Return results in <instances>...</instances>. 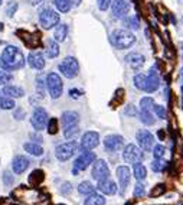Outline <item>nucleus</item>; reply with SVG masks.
<instances>
[{"instance_id": "obj_47", "label": "nucleus", "mask_w": 183, "mask_h": 205, "mask_svg": "<svg viewBox=\"0 0 183 205\" xmlns=\"http://www.w3.org/2000/svg\"><path fill=\"white\" fill-rule=\"evenodd\" d=\"M111 2H112V0H97V3H98V7H100V10H107V9L110 7Z\"/></svg>"}, {"instance_id": "obj_32", "label": "nucleus", "mask_w": 183, "mask_h": 205, "mask_svg": "<svg viewBox=\"0 0 183 205\" xmlns=\"http://www.w3.org/2000/svg\"><path fill=\"white\" fill-rule=\"evenodd\" d=\"M15 101H13V98H10V97H0V108L2 110H12V108H15Z\"/></svg>"}, {"instance_id": "obj_21", "label": "nucleus", "mask_w": 183, "mask_h": 205, "mask_svg": "<svg viewBox=\"0 0 183 205\" xmlns=\"http://www.w3.org/2000/svg\"><path fill=\"white\" fill-rule=\"evenodd\" d=\"M61 122H62L64 129L71 127V126H77L78 122H79V116H78V113H75V111H65L61 117Z\"/></svg>"}, {"instance_id": "obj_46", "label": "nucleus", "mask_w": 183, "mask_h": 205, "mask_svg": "<svg viewBox=\"0 0 183 205\" xmlns=\"http://www.w3.org/2000/svg\"><path fill=\"white\" fill-rule=\"evenodd\" d=\"M3 182H5L6 186H9V185H12V183L15 182V179H13V175H12L10 172L6 171L5 173H3Z\"/></svg>"}, {"instance_id": "obj_4", "label": "nucleus", "mask_w": 183, "mask_h": 205, "mask_svg": "<svg viewBox=\"0 0 183 205\" xmlns=\"http://www.w3.org/2000/svg\"><path fill=\"white\" fill-rule=\"evenodd\" d=\"M78 150H79V144L72 140V142H68V143L59 144L55 149V156L58 161L65 162V161H68V159H71Z\"/></svg>"}, {"instance_id": "obj_20", "label": "nucleus", "mask_w": 183, "mask_h": 205, "mask_svg": "<svg viewBox=\"0 0 183 205\" xmlns=\"http://www.w3.org/2000/svg\"><path fill=\"white\" fill-rule=\"evenodd\" d=\"M144 61H146L144 56L141 55V54H137V52H131V54H128L126 56V62L131 68H134V69H140V68L143 67Z\"/></svg>"}, {"instance_id": "obj_11", "label": "nucleus", "mask_w": 183, "mask_h": 205, "mask_svg": "<svg viewBox=\"0 0 183 205\" xmlns=\"http://www.w3.org/2000/svg\"><path fill=\"white\" fill-rule=\"evenodd\" d=\"M136 137H137V142H139V146L141 150L150 152V150L153 149L154 137H153V134L150 133L149 130H139L137 134H136Z\"/></svg>"}, {"instance_id": "obj_13", "label": "nucleus", "mask_w": 183, "mask_h": 205, "mask_svg": "<svg viewBox=\"0 0 183 205\" xmlns=\"http://www.w3.org/2000/svg\"><path fill=\"white\" fill-rule=\"evenodd\" d=\"M130 12V0H114L112 2V15L117 19L126 17Z\"/></svg>"}, {"instance_id": "obj_24", "label": "nucleus", "mask_w": 183, "mask_h": 205, "mask_svg": "<svg viewBox=\"0 0 183 205\" xmlns=\"http://www.w3.org/2000/svg\"><path fill=\"white\" fill-rule=\"evenodd\" d=\"M133 173H134V176H136V179L141 182V181H144L146 176H147V169H146V166L141 162H137V163L133 165Z\"/></svg>"}, {"instance_id": "obj_31", "label": "nucleus", "mask_w": 183, "mask_h": 205, "mask_svg": "<svg viewBox=\"0 0 183 205\" xmlns=\"http://www.w3.org/2000/svg\"><path fill=\"white\" fill-rule=\"evenodd\" d=\"M134 85L141 91H146V85H147V75L144 74H137L134 77Z\"/></svg>"}, {"instance_id": "obj_25", "label": "nucleus", "mask_w": 183, "mask_h": 205, "mask_svg": "<svg viewBox=\"0 0 183 205\" xmlns=\"http://www.w3.org/2000/svg\"><path fill=\"white\" fill-rule=\"evenodd\" d=\"M67 35H68V26L65 23H61V25H58L55 28L54 39H55L56 42H64L65 38H67Z\"/></svg>"}, {"instance_id": "obj_55", "label": "nucleus", "mask_w": 183, "mask_h": 205, "mask_svg": "<svg viewBox=\"0 0 183 205\" xmlns=\"http://www.w3.org/2000/svg\"><path fill=\"white\" fill-rule=\"evenodd\" d=\"M182 78H183V68H182Z\"/></svg>"}, {"instance_id": "obj_3", "label": "nucleus", "mask_w": 183, "mask_h": 205, "mask_svg": "<svg viewBox=\"0 0 183 205\" xmlns=\"http://www.w3.org/2000/svg\"><path fill=\"white\" fill-rule=\"evenodd\" d=\"M46 87H48V91H49L50 97L56 100L62 95V91H64V84H62L61 77L56 74V72H49L48 77H46Z\"/></svg>"}, {"instance_id": "obj_41", "label": "nucleus", "mask_w": 183, "mask_h": 205, "mask_svg": "<svg viewBox=\"0 0 183 205\" xmlns=\"http://www.w3.org/2000/svg\"><path fill=\"white\" fill-rule=\"evenodd\" d=\"M164 153H166V149H164L161 144L154 146V149H153V156H154V159H161V157H164Z\"/></svg>"}, {"instance_id": "obj_2", "label": "nucleus", "mask_w": 183, "mask_h": 205, "mask_svg": "<svg viewBox=\"0 0 183 205\" xmlns=\"http://www.w3.org/2000/svg\"><path fill=\"white\" fill-rule=\"evenodd\" d=\"M134 42H136V36L127 29H117L111 34V44L118 49H127Z\"/></svg>"}, {"instance_id": "obj_28", "label": "nucleus", "mask_w": 183, "mask_h": 205, "mask_svg": "<svg viewBox=\"0 0 183 205\" xmlns=\"http://www.w3.org/2000/svg\"><path fill=\"white\" fill-rule=\"evenodd\" d=\"M78 192L82 195H89L92 192H95V186L91 182H88V181H84V182H81L78 185Z\"/></svg>"}, {"instance_id": "obj_51", "label": "nucleus", "mask_w": 183, "mask_h": 205, "mask_svg": "<svg viewBox=\"0 0 183 205\" xmlns=\"http://www.w3.org/2000/svg\"><path fill=\"white\" fill-rule=\"evenodd\" d=\"M126 114H131V116H136V108H134L133 105H130L126 108Z\"/></svg>"}, {"instance_id": "obj_26", "label": "nucleus", "mask_w": 183, "mask_h": 205, "mask_svg": "<svg viewBox=\"0 0 183 205\" xmlns=\"http://www.w3.org/2000/svg\"><path fill=\"white\" fill-rule=\"evenodd\" d=\"M84 205H105V198H104L101 194H95V192H92V194L88 195V198L85 200Z\"/></svg>"}, {"instance_id": "obj_40", "label": "nucleus", "mask_w": 183, "mask_h": 205, "mask_svg": "<svg viewBox=\"0 0 183 205\" xmlns=\"http://www.w3.org/2000/svg\"><path fill=\"white\" fill-rule=\"evenodd\" d=\"M134 196H136V198H143V196H144L146 195V185L144 183H137V185H136V186H134Z\"/></svg>"}, {"instance_id": "obj_56", "label": "nucleus", "mask_w": 183, "mask_h": 205, "mask_svg": "<svg viewBox=\"0 0 183 205\" xmlns=\"http://www.w3.org/2000/svg\"><path fill=\"white\" fill-rule=\"evenodd\" d=\"M2 2H3V0H0V5H2Z\"/></svg>"}, {"instance_id": "obj_38", "label": "nucleus", "mask_w": 183, "mask_h": 205, "mask_svg": "<svg viewBox=\"0 0 183 205\" xmlns=\"http://www.w3.org/2000/svg\"><path fill=\"white\" fill-rule=\"evenodd\" d=\"M124 25H126L127 28L136 30V29H139V19H137L136 16H130L124 20Z\"/></svg>"}, {"instance_id": "obj_19", "label": "nucleus", "mask_w": 183, "mask_h": 205, "mask_svg": "<svg viewBox=\"0 0 183 205\" xmlns=\"http://www.w3.org/2000/svg\"><path fill=\"white\" fill-rule=\"evenodd\" d=\"M98 191L102 192L104 195H114L117 192V185L116 182H112L110 178L107 179H102V181H98Z\"/></svg>"}, {"instance_id": "obj_33", "label": "nucleus", "mask_w": 183, "mask_h": 205, "mask_svg": "<svg viewBox=\"0 0 183 205\" xmlns=\"http://www.w3.org/2000/svg\"><path fill=\"white\" fill-rule=\"evenodd\" d=\"M140 120H141V123H144V124H147V126L154 124V118H153V116H151L150 111L140 110Z\"/></svg>"}, {"instance_id": "obj_12", "label": "nucleus", "mask_w": 183, "mask_h": 205, "mask_svg": "<svg viewBox=\"0 0 183 205\" xmlns=\"http://www.w3.org/2000/svg\"><path fill=\"white\" fill-rule=\"evenodd\" d=\"M100 144V134L97 132H87L81 139V149L91 150Z\"/></svg>"}, {"instance_id": "obj_7", "label": "nucleus", "mask_w": 183, "mask_h": 205, "mask_svg": "<svg viewBox=\"0 0 183 205\" xmlns=\"http://www.w3.org/2000/svg\"><path fill=\"white\" fill-rule=\"evenodd\" d=\"M94 161H95V153L89 152V150H84L82 153L75 159V162H74L72 173L74 175H78L79 171H85L91 163H94Z\"/></svg>"}, {"instance_id": "obj_1", "label": "nucleus", "mask_w": 183, "mask_h": 205, "mask_svg": "<svg viewBox=\"0 0 183 205\" xmlns=\"http://www.w3.org/2000/svg\"><path fill=\"white\" fill-rule=\"evenodd\" d=\"M0 67L5 71H16L25 67V56L17 46L7 45L0 55Z\"/></svg>"}, {"instance_id": "obj_36", "label": "nucleus", "mask_w": 183, "mask_h": 205, "mask_svg": "<svg viewBox=\"0 0 183 205\" xmlns=\"http://www.w3.org/2000/svg\"><path fill=\"white\" fill-rule=\"evenodd\" d=\"M166 162L161 161V159H154V161L151 162V171L153 172H161L166 169Z\"/></svg>"}, {"instance_id": "obj_49", "label": "nucleus", "mask_w": 183, "mask_h": 205, "mask_svg": "<svg viewBox=\"0 0 183 205\" xmlns=\"http://www.w3.org/2000/svg\"><path fill=\"white\" fill-rule=\"evenodd\" d=\"M25 114H26V113H25V110H22V108H17V110L15 111V118H16V120H22L23 117H25Z\"/></svg>"}, {"instance_id": "obj_48", "label": "nucleus", "mask_w": 183, "mask_h": 205, "mask_svg": "<svg viewBox=\"0 0 183 205\" xmlns=\"http://www.w3.org/2000/svg\"><path fill=\"white\" fill-rule=\"evenodd\" d=\"M71 191H72V186H71V183L69 182H65L64 185H62V188H61L62 194H69Z\"/></svg>"}, {"instance_id": "obj_10", "label": "nucleus", "mask_w": 183, "mask_h": 205, "mask_svg": "<svg viewBox=\"0 0 183 205\" xmlns=\"http://www.w3.org/2000/svg\"><path fill=\"white\" fill-rule=\"evenodd\" d=\"M92 178H94L95 181H102V179L110 178V169H108V165H107L105 161H102V159L94 161V165H92Z\"/></svg>"}, {"instance_id": "obj_42", "label": "nucleus", "mask_w": 183, "mask_h": 205, "mask_svg": "<svg viewBox=\"0 0 183 205\" xmlns=\"http://www.w3.org/2000/svg\"><path fill=\"white\" fill-rule=\"evenodd\" d=\"M12 80H13V77L7 71H0V85H7Z\"/></svg>"}, {"instance_id": "obj_16", "label": "nucleus", "mask_w": 183, "mask_h": 205, "mask_svg": "<svg viewBox=\"0 0 183 205\" xmlns=\"http://www.w3.org/2000/svg\"><path fill=\"white\" fill-rule=\"evenodd\" d=\"M29 165H30L29 159L26 157V156H22V155L16 156V157L13 159V162H12V168H13V172H15L16 175L23 173V172L29 168Z\"/></svg>"}, {"instance_id": "obj_43", "label": "nucleus", "mask_w": 183, "mask_h": 205, "mask_svg": "<svg viewBox=\"0 0 183 205\" xmlns=\"http://www.w3.org/2000/svg\"><path fill=\"white\" fill-rule=\"evenodd\" d=\"M17 3L16 2H9V5H7V9H6V15L9 17H12L15 13H16V10H17Z\"/></svg>"}, {"instance_id": "obj_15", "label": "nucleus", "mask_w": 183, "mask_h": 205, "mask_svg": "<svg viewBox=\"0 0 183 205\" xmlns=\"http://www.w3.org/2000/svg\"><path fill=\"white\" fill-rule=\"evenodd\" d=\"M124 146V137L118 134H110L104 139V147L108 152H117Z\"/></svg>"}, {"instance_id": "obj_39", "label": "nucleus", "mask_w": 183, "mask_h": 205, "mask_svg": "<svg viewBox=\"0 0 183 205\" xmlns=\"http://www.w3.org/2000/svg\"><path fill=\"white\" fill-rule=\"evenodd\" d=\"M46 127H48V133L49 134H56L58 133V120L56 118H49Z\"/></svg>"}, {"instance_id": "obj_18", "label": "nucleus", "mask_w": 183, "mask_h": 205, "mask_svg": "<svg viewBox=\"0 0 183 205\" xmlns=\"http://www.w3.org/2000/svg\"><path fill=\"white\" fill-rule=\"evenodd\" d=\"M159 85H160V78H159V74H157V69H156V68H151L149 72V77H147L146 91H147V93H154L156 90L159 88Z\"/></svg>"}, {"instance_id": "obj_53", "label": "nucleus", "mask_w": 183, "mask_h": 205, "mask_svg": "<svg viewBox=\"0 0 183 205\" xmlns=\"http://www.w3.org/2000/svg\"><path fill=\"white\" fill-rule=\"evenodd\" d=\"M43 0H29V3L30 5H33V6H36V5H39V3H42Z\"/></svg>"}, {"instance_id": "obj_34", "label": "nucleus", "mask_w": 183, "mask_h": 205, "mask_svg": "<svg viewBox=\"0 0 183 205\" xmlns=\"http://www.w3.org/2000/svg\"><path fill=\"white\" fill-rule=\"evenodd\" d=\"M153 105H154V101H153V98H150V97H144V98L140 100V110L150 111L153 108Z\"/></svg>"}, {"instance_id": "obj_35", "label": "nucleus", "mask_w": 183, "mask_h": 205, "mask_svg": "<svg viewBox=\"0 0 183 205\" xmlns=\"http://www.w3.org/2000/svg\"><path fill=\"white\" fill-rule=\"evenodd\" d=\"M166 192V185L164 183H159V185H156L154 188L151 189V192H150V196L151 198H157V196H160Z\"/></svg>"}, {"instance_id": "obj_8", "label": "nucleus", "mask_w": 183, "mask_h": 205, "mask_svg": "<svg viewBox=\"0 0 183 205\" xmlns=\"http://www.w3.org/2000/svg\"><path fill=\"white\" fill-rule=\"evenodd\" d=\"M48 120H49V117H48V113L46 110H43L42 107H38V108H35L33 114H32V118H30V124L33 126L35 130H43L46 127V124H48Z\"/></svg>"}, {"instance_id": "obj_50", "label": "nucleus", "mask_w": 183, "mask_h": 205, "mask_svg": "<svg viewBox=\"0 0 183 205\" xmlns=\"http://www.w3.org/2000/svg\"><path fill=\"white\" fill-rule=\"evenodd\" d=\"M69 95H71V98H78V97L82 95V91H79V90H71Z\"/></svg>"}, {"instance_id": "obj_9", "label": "nucleus", "mask_w": 183, "mask_h": 205, "mask_svg": "<svg viewBox=\"0 0 183 205\" xmlns=\"http://www.w3.org/2000/svg\"><path fill=\"white\" fill-rule=\"evenodd\" d=\"M123 159L127 162V163H137V162H141L143 159V153H141V149L137 147L136 144H127L124 147V152H123Z\"/></svg>"}, {"instance_id": "obj_23", "label": "nucleus", "mask_w": 183, "mask_h": 205, "mask_svg": "<svg viewBox=\"0 0 183 205\" xmlns=\"http://www.w3.org/2000/svg\"><path fill=\"white\" fill-rule=\"evenodd\" d=\"M45 52H46V56L48 58H56L59 55V45L55 39H49L46 42V48H45Z\"/></svg>"}, {"instance_id": "obj_6", "label": "nucleus", "mask_w": 183, "mask_h": 205, "mask_svg": "<svg viewBox=\"0 0 183 205\" xmlns=\"http://www.w3.org/2000/svg\"><path fill=\"white\" fill-rule=\"evenodd\" d=\"M59 71L64 77L67 78H75L79 72V64L74 56H67L64 61L59 64Z\"/></svg>"}, {"instance_id": "obj_52", "label": "nucleus", "mask_w": 183, "mask_h": 205, "mask_svg": "<svg viewBox=\"0 0 183 205\" xmlns=\"http://www.w3.org/2000/svg\"><path fill=\"white\" fill-rule=\"evenodd\" d=\"M157 136H159V139H160V140H164V137H166V133H164L163 130H159V132H157Z\"/></svg>"}, {"instance_id": "obj_5", "label": "nucleus", "mask_w": 183, "mask_h": 205, "mask_svg": "<svg viewBox=\"0 0 183 205\" xmlns=\"http://www.w3.org/2000/svg\"><path fill=\"white\" fill-rule=\"evenodd\" d=\"M39 23L43 29H52L55 25L59 23V13L54 9L46 7L39 13Z\"/></svg>"}, {"instance_id": "obj_30", "label": "nucleus", "mask_w": 183, "mask_h": 205, "mask_svg": "<svg viewBox=\"0 0 183 205\" xmlns=\"http://www.w3.org/2000/svg\"><path fill=\"white\" fill-rule=\"evenodd\" d=\"M43 171H40V169H36L30 173V176H29V182L32 183V185H39V183L43 181Z\"/></svg>"}, {"instance_id": "obj_22", "label": "nucleus", "mask_w": 183, "mask_h": 205, "mask_svg": "<svg viewBox=\"0 0 183 205\" xmlns=\"http://www.w3.org/2000/svg\"><path fill=\"white\" fill-rule=\"evenodd\" d=\"M3 94H6L10 98H19V97H23L25 91L20 87H16V85H5L3 87Z\"/></svg>"}, {"instance_id": "obj_54", "label": "nucleus", "mask_w": 183, "mask_h": 205, "mask_svg": "<svg viewBox=\"0 0 183 205\" xmlns=\"http://www.w3.org/2000/svg\"><path fill=\"white\" fill-rule=\"evenodd\" d=\"M71 2V5L72 6H79L81 5V0H69Z\"/></svg>"}, {"instance_id": "obj_44", "label": "nucleus", "mask_w": 183, "mask_h": 205, "mask_svg": "<svg viewBox=\"0 0 183 205\" xmlns=\"http://www.w3.org/2000/svg\"><path fill=\"white\" fill-rule=\"evenodd\" d=\"M36 90H38L39 97H43V95H45V88H43V80H42V77L36 78Z\"/></svg>"}, {"instance_id": "obj_17", "label": "nucleus", "mask_w": 183, "mask_h": 205, "mask_svg": "<svg viewBox=\"0 0 183 205\" xmlns=\"http://www.w3.org/2000/svg\"><path fill=\"white\" fill-rule=\"evenodd\" d=\"M28 62H29V65L32 68H35V69H43L45 68V56L39 51H35V52L29 54Z\"/></svg>"}, {"instance_id": "obj_29", "label": "nucleus", "mask_w": 183, "mask_h": 205, "mask_svg": "<svg viewBox=\"0 0 183 205\" xmlns=\"http://www.w3.org/2000/svg\"><path fill=\"white\" fill-rule=\"evenodd\" d=\"M54 3H55L56 9L61 12V13H68V12L71 10V7H72L69 0H54Z\"/></svg>"}, {"instance_id": "obj_37", "label": "nucleus", "mask_w": 183, "mask_h": 205, "mask_svg": "<svg viewBox=\"0 0 183 205\" xmlns=\"http://www.w3.org/2000/svg\"><path fill=\"white\" fill-rule=\"evenodd\" d=\"M78 133H79V127H78V124H77V126H71V127L64 129V134H65V137H67V139L75 137Z\"/></svg>"}, {"instance_id": "obj_14", "label": "nucleus", "mask_w": 183, "mask_h": 205, "mask_svg": "<svg viewBox=\"0 0 183 205\" xmlns=\"http://www.w3.org/2000/svg\"><path fill=\"white\" fill-rule=\"evenodd\" d=\"M117 179H118V183H120V194L124 195L128 183H130V179H131L130 169L127 166H118L117 168Z\"/></svg>"}, {"instance_id": "obj_45", "label": "nucleus", "mask_w": 183, "mask_h": 205, "mask_svg": "<svg viewBox=\"0 0 183 205\" xmlns=\"http://www.w3.org/2000/svg\"><path fill=\"white\" fill-rule=\"evenodd\" d=\"M153 108H154V113L157 114L159 118H166V110H164V107H161V105H153Z\"/></svg>"}, {"instance_id": "obj_27", "label": "nucleus", "mask_w": 183, "mask_h": 205, "mask_svg": "<svg viewBox=\"0 0 183 205\" xmlns=\"http://www.w3.org/2000/svg\"><path fill=\"white\" fill-rule=\"evenodd\" d=\"M23 149L26 150L28 153L33 156H42L43 155V149H42V146H39L36 143H25L23 144Z\"/></svg>"}]
</instances>
